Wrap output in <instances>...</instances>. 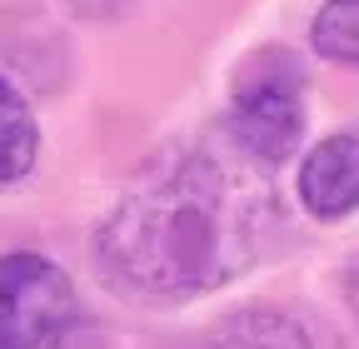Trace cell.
Returning a JSON list of instances; mask_svg holds the SVG:
<instances>
[{
  "mask_svg": "<svg viewBox=\"0 0 359 349\" xmlns=\"http://www.w3.org/2000/svg\"><path fill=\"white\" fill-rule=\"evenodd\" d=\"M299 200L314 220H344L359 210V125L334 130L304 155Z\"/></svg>",
  "mask_w": 359,
  "mask_h": 349,
  "instance_id": "4",
  "label": "cell"
},
{
  "mask_svg": "<svg viewBox=\"0 0 359 349\" xmlns=\"http://www.w3.org/2000/svg\"><path fill=\"white\" fill-rule=\"evenodd\" d=\"M35 145H40L35 115H30L25 95L0 75V185L25 180L30 165H35Z\"/></svg>",
  "mask_w": 359,
  "mask_h": 349,
  "instance_id": "6",
  "label": "cell"
},
{
  "mask_svg": "<svg viewBox=\"0 0 359 349\" xmlns=\"http://www.w3.org/2000/svg\"><path fill=\"white\" fill-rule=\"evenodd\" d=\"M304 130V70L290 50L269 46L255 50L235 75V100H230V135L245 155L259 165H280Z\"/></svg>",
  "mask_w": 359,
  "mask_h": 349,
  "instance_id": "2",
  "label": "cell"
},
{
  "mask_svg": "<svg viewBox=\"0 0 359 349\" xmlns=\"http://www.w3.org/2000/svg\"><path fill=\"white\" fill-rule=\"evenodd\" d=\"M309 46L314 55L359 70V0H325L309 25Z\"/></svg>",
  "mask_w": 359,
  "mask_h": 349,
  "instance_id": "7",
  "label": "cell"
},
{
  "mask_svg": "<svg viewBox=\"0 0 359 349\" xmlns=\"http://www.w3.org/2000/svg\"><path fill=\"white\" fill-rule=\"evenodd\" d=\"M190 349H330V344L290 315H240Z\"/></svg>",
  "mask_w": 359,
  "mask_h": 349,
  "instance_id": "5",
  "label": "cell"
},
{
  "mask_svg": "<svg viewBox=\"0 0 359 349\" xmlns=\"http://www.w3.org/2000/svg\"><path fill=\"white\" fill-rule=\"evenodd\" d=\"M45 349H105V344H100L95 324L75 315V320H70V324H65V329H60V334H55L50 344H45Z\"/></svg>",
  "mask_w": 359,
  "mask_h": 349,
  "instance_id": "8",
  "label": "cell"
},
{
  "mask_svg": "<svg viewBox=\"0 0 359 349\" xmlns=\"http://www.w3.org/2000/svg\"><path fill=\"white\" fill-rule=\"evenodd\" d=\"M264 170L230 135L224 150L200 145L155 165L95 230L100 280L140 304L190 299L240 280L280 235Z\"/></svg>",
  "mask_w": 359,
  "mask_h": 349,
  "instance_id": "1",
  "label": "cell"
},
{
  "mask_svg": "<svg viewBox=\"0 0 359 349\" xmlns=\"http://www.w3.org/2000/svg\"><path fill=\"white\" fill-rule=\"evenodd\" d=\"M75 320L70 275L35 249L0 254V349H45Z\"/></svg>",
  "mask_w": 359,
  "mask_h": 349,
  "instance_id": "3",
  "label": "cell"
},
{
  "mask_svg": "<svg viewBox=\"0 0 359 349\" xmlns=\"http://www.w3.org/2000/svg\"><path fill=\"white\" fill-rule=\"evenodd\" d=\"M65 6L75 15H85V20H110V15H120L130 6V0H65Z\"/></svg>",
  "mask_w": 359,
  "mask_h": 349,
  "instance_id": "9",
  "label": "cell"
}]
</instances>
